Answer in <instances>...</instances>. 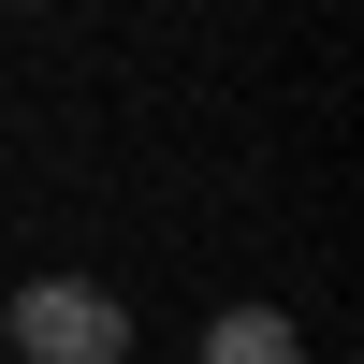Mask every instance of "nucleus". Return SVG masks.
<instances>
[{
    "instance_id": "2",
    "label": "nucleus",
    "mask_w": 364,
    "mask_h": 364,
    "mask_svg": "<svg viewBox=\"0 0 364 364\" xmlns=\"http://www.w3.org/2000/svg\"><path fill=\"white\" fill-rule=\"evenodd\" d=\"M204 364H306V336L277 306H233V321H204Z\"/></svg>"
},
{
    "instance_id": "1",
    "label": "nucleus",
    "mask_w": 364,
    "mask_h": 364,
    "mask_svg": "<svg viewBox=\"0 0 364 364\" xmlns=\"http://www.w3.org/2000/svg\"><path fill=\"white\" fill-rule=\"evenodd\" d=\"M0 336H15L29 364H132V306H117L102 277H29Z\"/></svg>"
}]
</instances>
